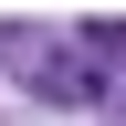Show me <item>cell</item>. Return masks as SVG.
<instances>
[{"label":"cell","instance_id":"1","mask_svg":"<svg viewBox=\"0 0 126 126\" xmlns=\"http://www.w3.org/2000/svg\"><path fill=\"white\" fill-rule=\"evenodd\" d=\"M42 94H53V105H94V94H105V63L94 53H53L42 63Z\"/></svg>","mask_w":126,"mask_h":126}]
</instances>
